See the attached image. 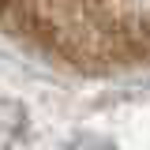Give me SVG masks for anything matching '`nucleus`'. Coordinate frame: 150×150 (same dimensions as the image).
Returning <instances> with one entry per match:
<instances>
[{
    "mask_svg": "<svg viewBox=\"0 0 150 150\" xmlns=\"http://www.w3.org/2000/svg\"><path fill=\"white\" fill-rule=\"evenodd\" d=\"M0 26L71 71L150 68V0H0Z\"/></svg>",
    "mask_w": 150,
    "mask_h": 150,
    "instance_id": "1",
    "label": "nucleus"
}]
</instances>
